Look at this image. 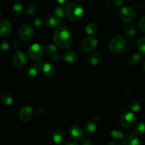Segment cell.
Here are the masks:
<instances>
[{
  "instance_id": "obj_1",
  "label": "cell",
  "mask_w": 145,
  "mask_h": 145,
  "mask_svg": "<svg viewBox=\"0 0 145 145\" xmlns=\"http://www.w3.org/2000/svg\"><path fill=\"white\" fill-rule=\"evenodd\" d=\"M53 39L57 46L61 48H67L71 46L72 37L68 28L63 26H58L54 31Z\"/></svg>"
},
{
  "instance_id": "obj_2",
  "label": "cell",
  "mask_w": 145,
  "mask_h": 145,
  "mask_svg": "<svg viewBox=\"0 0 145 145\" xmlns=\"http://www.w3.org/2000/svg\"><path fill=\"white\" fill-rule=\"evenodd\" d=\"M65 11L68 18L72 22H78L84 15L83 7L77 3H69Z\"/></svg>"
},
{
  "instance_id": "obj_3",
  "label": "cell",
  "mask_w": 145,
  "mask_h": 145,
  "mask_svg": "<svg viewBox=\"0 0 145 145\" xmlns=\"http://www.w3.org/2000/svg\"><path fill=\"white\" fill-rule=\"evenodd\" d=\"M127 46V41L121 35H115L111 39L109 43V48L114 54H119L123 52Z\"/></svg>"
},
{
  "instance_id": "obj_4",
  "label": "cell",
  "mask_w": 145,
  "mask_h": 145,
  "mask_svg": "<svg viewBox=\"0 0 145 145\" xmlns=\"http://www.w3.org/2000/svg\"><path fill=\"white\" fill-rule=\"evenodd\" d=\"M136 123V117L132 111H124L119 118V124L124 128H129Z\"/></svg>"
},
{
  "instance_id": "obj_5",
  "label": "cell",
  "mask_w": 145,
  "mask_h": 145,
  "mask_svg": "<svg viewBox=\"0 0 145 145\" xmlns=\"http://www.w3.org/2000/svg\"><path fill=\"white\" fill-rule=\"evenodd\" d=\"M45 48L42 45L38 43L33 44L28 50V55L31 59L36 60L41 59L44 55Z\"/></svg>"
},
{
  "instance_id": "obj_6",
  "label": "cell",
  "mask_w": 145,
  "mask_h": 145,
  "mask_svg": "<svg viewBox=\"0 0 145 145\" xmlns=\"http://www.w3.org/2000/svg\"><path fill=\"white\" fill-rule=\"evenodd\" d=\"M98 42L96 38L92 36H88L84 38L80 42V49L82 52H90L93 51L98 46Z\"/></svg>"
},
{
  "instance_id": "obj_7",
  "label": "cell",
  "mask_w": 145,
  "mask_h": 145,
  "mask_svg": "<svg viewBox=\"0 0 145 145\" xmlns=\"http://www.w3.org/2000/svg\"><path fill=\"white\" fill-rule=\"evenodd\" d=\"M136 13L134 9L130 7H125L120 11V18L122 22L129 24L135 19Z\"/></svg>"
},
{
  "instance_id": "obj_8",
  "label": "cell",
  "mask_w": 145,
  "mask_h": 145,
  "mask_svg": "<svg viewBox=\"0 0 145 145\" xmlns=\"http://www.w3.org/2000/svg\"><path fill=\"white\" fill-rule=\"evenodd\" d=\"M34 29L29 24H24L18 29V36L22 40L28 41L33 38Z\"/></svg>"
},
{
  "instance_id": "obj_9",
  "label": "cell",
  "mask_w": 145,
  "mask_h": 145,
  "mask_svg": "<svg viewBox=\"0 0 145 145\" xmlns=\"http://www.w3.org/2000/svg\"><path fill=\"white\" fill-rule=\"evenodd\" d=\"M34 113V109L30 106H24L20 108L18 113L19 119L23 122H27L31 120Z\"/></svg>"
},
{
  "instance_id": "obj_10",
  "label": "cell",
  "mask_w": 145,
  "mask_h": 145,
  "mask_svg": "<svg viewBox=\"0 0 145 145\" xmlns=\"http://www.w3.org/2000/svg\"><path fill=\"white\" fill-rule=\"evenodd\" d=\"M41 71L42 72L43 75L46 78H48V79H51V78L54 77L56 74V68L53 65L48 63V62L44 63L42 68L41 69Z\"/></svg>"
},
{
  "instance_id": "obj_11",
  "label": "cell",
  "mask_w": 145,
  "mask_h": 145,
  "mask_svg": "<svg viewBox=\"0 0 145 145\" xmlns=\"http://www.w3.org/2000/svg\"><path fill=\"white\" fill-rule=\"evenodd\" d=\"M26 63V57L25 54L22 52L18 51L15 53L13 57V64L17 68H21L24 67Z\"/></svg>"
},
{
  "instance_id": "obj_12",
  "label": "cell",
  "mask_w": 145,
  "mask_h": 145,
  "mask_svg": "<svg viewBox=\"0 0 145 145\" xmlns=\"http://www.w3.org/2000/svg\"><path fill=\"white\" fill-rule=\"evenodd\" d=\"M12 25L8 20H2L0 21V36L7 37L11 33Z\"/></svg>"
},
{
  "instance_id": "obj_13",
  "label": "cell",
  "mask_w": 145,
  "mask_h": 145,
  "mask_svg": "<svg viewBox=\"0 0 145 145\" xmlns=\"http://www.w3.org/2000/svg\"><path fill=\"white\" fill-rule=\"evenodd\" d=\"M69 135L75 140H80L83 136L82 130L78 125H72L69 129Z\"/></svg>"
},
{
  "instance_id": "obj_14",
  "label": "cell",
  "mask_w": 145,
  "mask_h": 145,
  "mask_svg": "<svg viewBox=\"0 0 145 145\" xmlns=\"http://www.w3.org/2000/svg\"><path fill=\"white\" fill-rule=\"evenodd\" d=\"M45 23L48 28H53L59 26L63 23V20L59 19L55 16H48L45 18Z\"/></svg>"
},
{
  "instance_id": "obj_15",
  "label": "cell",
  "mask_w": 145,
  "mask_h": 145,
  "mask_svg": "<svg viewBox=\"0 0 145 145\" xmlns=\"http://www.w3.org/2000/svg\"><path fill=\"white\" fill-rule=\"evenodd\" d=\"M63 59L70 64H74L78 61V54L73 50H67L63 54Z\"/></svg>"
},
{
  "instance_id": "obj_16",
  "label": "cell",
  "mask_w": 145,
  "mask_h": 145,
  "mask_svg": "<svg viewBox=\"0 0 145 145\" xmlns=\"http://www.w3.org/2000/svg\"><path fill=\"white\" fill-rule=\"evenodd\" d=\"M52 140L55 144L61 145L65 142V136L61 130H55L52 135Z\"/></svg>"
},
{
  "instance_id": "obj_17",
  "label": "cell",
  "mask_w": 145,
  "mask_h": 145,
  "mask_svg": "<svg viewBox=\"0 0 145 145\" xmlns=\"http://www.w3.org/2000/svg\"><path fill=\"white\" fill-rule=\"evenodd\" d=\"M102 60V55L100 52H94L88 56V62L92 66H95L98 65Z\"/></svg>"
},
{
  "instance_id": "obj_18",
  "label": "cell",
  "mask_w": 145,
  "mask_h": 145,
  "mask_svg": "<svg viewBox=\"0 0 145 145\" xmlns=\"http://www.w3.org/2000/svg\"><path fill=\"white\" fill-rule=\"evenodd\" d=\"M97 125L92 120H88L84 124V131L88 135H92L96 132Z\"/></svg>"
},
{
  "instance_id": "obj_19",
  "label": "cell",
  "mask_w": 145,
  "mask_h": 145,
  "mask_svg": "<svg viewBox=\"0 0 145 145\" xmlns=\"http://www.w3.org/2000/svg\"><path fill=\"white\" fill-rule=\"evenodd\" d=\"M122 145H140V142L136 136L130 135L124 138Z\"/></svg>"
},
{
  "instance_id": "obj_20",
  "label": "cell",
  "mask_w": 145,
  "mask_h": 145,
  "mask_svg": "<svg viewBox=\"0 0 145 145\" xmlns=\"http://www.w3.org/2000/svg\"><path fill=\"white\" fill-rule=\"evenodd\" d=\"M39 69L35 66V65H31L28 67V69L26 71V76L28 79H34L38 75Z\"/></svg>"
},
{
  "instance_id": "obj_21",
  "label": "cell",
  "mask_w": 145,
  "mask_h": 145,
  "mask_svg": "<svg viewBox=\"0 0 145 145\" xmlns=\"http://www.w3.org/2000/svg\"><path fill=\"white\" fill-rule=\"evenodd\" d=\"M0 100L3 104L6 106H10L13 103V97L10 93H3L0 96Z\"/></svg>"
},
{
  "instance_id": "obj_22",
  "label": "cell",
  "mask_w": 145,
  "mask_h": 145,
  "mask_svg": "<svg viewBox=\"0 0 145 145\" xmlns=\"http://www.w3.org/2000/svg\"><path fill=\"white\" fill-rule=\"evenodd\" d=\"M143 58V55L140 53H133L128 57V62L131 65H136L138 64Z\"/></svg>"
},
{
  "instance_id": "obj_23",
  "label": "cell",
  "mask_w": 145,
  "mask_h": 145,
  "mask_svg": "<svg viewBox=\"0 0 145 145\" xmlns=\"http://www.w3.org/2000/svg\"><path fill=\"white\" fill-rule=\"evenodd\" d=\"M138 51L143 56H145V37H142L139 38L136 43Z\"/></svg>"
},
{
  "instance_id": "obj_24",
  "label": "cell",
  "mask_w": 145,
  "mask_h": 145,
  "mask_svg": "<svg viewBox=\"0 0 145 145\" xmlns=\"http://www.w3.org/2000/svg\"><path fill=\"white\" fill-rule=\"evenodd\" d=\"M65 14H66V11H65L63 7H61V6H58V7H56L55 8V10H54V16L55 17H57L58 18H59V19L63 20Z\"/></svg>"
},
{
  "instance_id": "obj_25",
  "label": "cell",
  "mask_w": 145,
  "mask_h": 145,
  "mask_svg": "<svg viewBox=\"0 0 145 145\" xmlns=\"http://www.w3.org/2000/svg\"><path fill=\"white\" fill-rule=\"evenodd\" d=\"M135 133L137 135H143L145 134V122H139L135 126Z\"/></svg>"
},
{
  "instance_id": "obj_26",
  "label": "cell",
  "mask_w": 145,
  "mask_h": 145,
  "mask_svg": "<svg viewBox=\"0 0 145 145\" xmlns=\"http://www.w3.org/2000/svg\"><path fill=\"white\" fill-rule=\"evenodd\" d=\"M136 28H135L134 25H127L125 28V29H124V33H125V35H126V36L128 37L134 36V35L136 34Z\"/></svg>"
},
{
  "instance_id": "obj_27",
  "label": "cell",
  "mask_w": 145,
  "mask_h": 145,
  "mask_svg": "<svg viewBox=\"0 0 145 145\" xmlns=\"http://www.w3.org/2000/svg\"><path fill=\"white\" fill-rule=\"evenodd\" d=\"M12 14H14L15 16H19L23 12V6L21 4L17 3V4H14V7H12Z\"/></svg>"
},
{
  "instance_id": "obj_28",
  "label": "cell",
  "mask_w": 145,
  "mask_h": 145,
  "mask_svg": "<svg viewBox=\"0 0 145 145\" xmlns=\"http://www.w3.org/2000/svg\"><path fill=\"white\" fill-rule=\"evenodd\" d=\"M128 109H129L130 111L132 112H139V110L142 109V106L141 104L137 101L132 102V103H129V105L128 106Z\"/></svg>"
},
{
  "instance_id": "obj_29",
  "label": "cell",
  "mask_w": 145,
  "mask_h": 145,
  "mask_svg": "<svg viewBox=\"0 0 145 145\" xmlns=\"http://www.w3.org/2000/svg\"><path fill=\"white\" fill-rule=\"evenodd\" d=\"M85 32L87 33V34L90 35H94V34L96 33L97 32V27L95 24H88V25L85 26Z\"/></svg>"
},
{
  "instance_id": "obj_30",
  "label": "cell",
  "mask_w": 145,
  "mask_h": 145,
  "mask_svg": "<svg viewBox=\"0 0 145 145\" xmlns=\"http://www.w3.org/2000/svg\"><path fill=\"white\" fill-rule=\"evenodd\" d=\"M25 11L28 15H33L36 13V7L35 4H28V5L26 7Z\"/></svg>"
},
{
  "instance_id": "obj_31",
  "label": "cell",
  "mask_w": 145,
  "mask_h": 145,
  "mask_svg": "<svg viewBox=\"0 0 145 145\" xmlns=\"http://www.w3.org/2000/svg\"><path fill=\"white\" fill-rule=\"evenodd\" d=\"M110 135L115 139H122L124 137V133L119 130H112Z\"/></svg>"
},
{
  "instance_id": "obj_32",
  "label": "cell",
  "mask_w": 145,
  "mask_h": 145,
  "mask_svg": "<svg viewBox=\"0 0 145 145\" xmlns=\"http://www.w3.org/2000/svg\"><path fill=\"white\" fill-rule=\"evenodd\" d=\"M138 28L141 32L145 33V16L142 17L138 23Z\"/></svg>"
},
{
  "instance_id": "obj_33",
  "label": "cell",
  "mask_w": 145,
  "mask_h": 145,
  "mask_svg": "<svg viewBox=\"0 0 145 145\" xmlns=\"http://www.w3.org/2000/svg\"><path fill=\"white\" fill-rule=\"evenodd\" d=\"M45 50H46V52H48V54H54L55 52H56V47L54 45H52V44H49V45H47L45 47Z\"/></svg>"
},
{
  "instance_id": "obj_34",
  "label": "cell",
  "mask_w": 145,
  "mask_h": 145,
  "mask_svg": "<svg viewBox=\"0 0 145 145\" xmlns=\"http://www.w3.org/2000/svg\"><path fill=\"white\" fill-rule=\"evenodd\" d=\"M45 21H44L43 18H37L36 19H35L34 22V25L36 28H41L44 25Z\"/></svg>"
},
{
  "instance_id": "obj_35",
  "label": "cell",
  "mask_w": 145,
  "mask_h": 145,
  "mask_svg": "<svg viewBox=\"0 0 145 145\" xmlns=\"http://www.w3.org/2000/svg\"><path fill=\"white\" fill-rule=\"evenodd\" d=\"M80 144L81 145H92V140L90 137H83L81 139Z\"/></svg>"
},
{
  "instance_id": "obj_36",
  "label": "cell",
  "mask_w": 145,
  "mask_h": 145,
  "mask_svg": "<svg viewBox=\"0 0 145 145\" xmlns=\"http://www.w3.org/2000/svg\"><path fill=\"white\" fill-rule=\"evenodd\" d=\"M9 48V45L7 41H3L0 44V49L3 51H7Z\"/></svg>"
},
{
  "instance_id": "obj_37",
  "label": "cell",
  "mask_w": 145,
  "mask_h": 145,
  "mask_svg": "<svg viewBox=\"0 0 145 145\" xmlns=\"http://www.w3.org/2000/svg\"><path fill=\"white\" fill-rule=\"evenodd\" d=\"M36 113L38 115V116H44L45 113V109L44 107H42V106H39L36 110Z\"/></svg>"
},
{
  "instance_id": "obj_38",
  "label": "cell",
  "mask_w": 145,
  "mask_h": 145,
  "mask_svg": "<svg viewBox=\"0 0 145 145\" xmlns=\"http://www.w3.org/2000/svg\"><path fill=\"white\" fill-rule=\"evenodd\" d=\"M111 3L115 7H120L125 3V0H111Z\"/></svg>"
},
{
  "instance_id": "obj_39",
  "label": "cell",
  "mask_w": 145,
  "mask_h": 145,
  "mask_svg": "<svg viewBox=\"0 0 145 145\" xmlns=\"http://www.w3.org/2000/svg\"><path fill=\"white\" fill-rule=\"evenodd\" d=\"M61 59V57L58 55H54L53 54V55H51V59L53 61V62H58Z\"/></svg>"
},
{
  "instance_id": "obj_40",
  "label": "cell",
  "mask_w": 145,
  "mask_h": 145,
  "mask_svg": "<svg viewBox=\"0 0 145 145\" xmlns=\"http://www.w3.org/2000/svg\"><path fill=\"white\" fill-rule=\"evenodd\" d=\"M55 1H56V2L59 3V4H65V3H66L68 0H55Z\"/></svg>"
},
{
  "instance_id": "obj_41",
  "label": "cell",
  "mask_w": 145,
  "mask_h": 145,
  "mask_svg": "<svg viewBox=\"0 0 145 145\" xmlns=\"http://www.w3.org/2000/svg\"><path fill=\"white\" fill-rule=\"evenodd\" d=\"M107 145H120L118 142H110L108 143Z\"/></svg>"
},
{
  "instance_id": "obj_42",
  "label": "cell",
  "mask_w": 145,
  "mask_h": 145,
  "mask_svg": "<svg viewBox=\"0 0 145 145\" xmlns=\"http://www.w3.org/2000/svg\"><path fill=\"white\" fill-rule=\"evenodd\" d=\"M65 145H79L78 144V143L75 142H70L67 143Z\"/></svg>"
},
{
  "instance_id": "obj_43",
  "label": "cell",
  "mask_w": 145,
  "mask_h": 145,
  "mask_svg": "<svg viewBox=\"0 0 145 145\" xmlns=\"http://www.w3.org/2000/svg\"><path fill=\"white\" fill-rule=\"evenodd\" d=\"M143 70H144V72H145V61L144 62V63H143Z\"/></svg>"
},
{
  "instance_id": "obj_44",
  "label": "cell",
  "mask_w": 145,
  "mask_h": 145,
  "mask_svg": "<svg viewBox=\"0 0 145 145\" xmlns=\"http://www.w3.org/2000/svg\"><path fill=\"white\" fill-rule=\"evenodd\" d=\"M74 1H82V0H74Z\"/></svg>"
},
{
  "instance_id": "obj_45",
  "label": "cell",
  "mask_w": 145,
  "mask_h": 145,
  "mask_svg": "<svg viewBox=\"0 0 145 145\" xmlns=\"http://www.w3.org/2000/svg\"><path fill=\"white\" fill-rule=\"evenodd\" d=\"M13 1H20V0H13Z\"/></svg>"
},
{
  "instance_id": "obj_46",
  "label": "cell",
  "mask_w": 145,
  "mask_h": 145,
  "mask_svg": "<svg viewBox=\"0 0 145 145\" xmlns=\"http://www.w3.org/2000/svg\"><path fill=\"white\" fill-rule=\"evenodd\" d=\"M1 10H0V17H1Z\"/></svg>"
},
{
  "instance_id": "obj_47",
  "label": "cell",
  "mask_w": 145,
  "mask_h": 145,
  "mask_svg": "<svg viewBox=\"0 0 145 145\" xmlns=\"http://www.w3.org/2000/svg\"><path fill=\"white\" fill-rule=\"evenodd\" d=\"M101 1H105V0H101Z\"/></svg>"
}]
</instances>
